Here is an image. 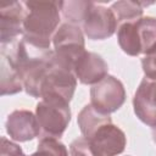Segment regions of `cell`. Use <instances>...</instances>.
<instances>
[{"label": "cell", "mask_w": 156, "mask_h": 156, "mask_svg": "<svg viewBox=\"0 0 156 156\" xmlns=\"http://www.w3.org/2000/svg\"><path fill=\"white\" fill-rule=\"evenodd\" d=\"M27 16L23 23V35L29 43L50 49L51 39L60 23V6L57 1H24Z\"/></svg>", "instance_id": "cell-1"}, {"label": "cell", "mask_w": 156, "mask_h": 156, "mask_svg": "<svg viewBox=\"0 0 156 156\" xmlns=\"http://www.w3.org/2000/svg\"><path fill=\"white\" fill-rule=\"evenodd\" d=\"M117 40L127 55H146L156 46V18L146 16L118 26Z\"/></svg>", "instance_id": "cell-2"}, {"label": "cell", "mask_w": 156, "mask_h": 156, "mask_svg": "<svg viewBox=\"0 0 156 156\" xmlns=\"http://www.w3.org/2000/svg\"><path fill=\"white\" fill-rule=\"evenodd\" d=\"M35 116L45 136L60 138L71 121L69 102L54 96L43 98L37 104Z\"/></svg>", "instance_id": "cell-3"}, {"label": "cell", "mask_w": 156, "mask_h": 156, "mask_svg": "<svg viewBox=\"0 0 156 156\" xmlns=\"http://www.w3.org/2000/svg\"><path fill=\"white\" fill-rule=\"evenodd\" d=\"M54 43V60L73 71L74 62L85 51L84 35L79 26L71 23H62L52 37Z\"/></svg>", "instance_id": "cell-4"}, {"label": "cell", "mask_w": 156, "mask_h": 156, "mask_svg": "<svg viewBox=\"0 0 156 156\" xmlns=\"http://www.w3.org/2000/svg\"><path fill=\"white\" fill-rule=\"evenodd\" d=\"M126 101V90L119 79L106 76L90 89V105L98 111L110 115L117 111Z\"/></svg>", "instance_id": "cell-5"}, {"label": "cell", "mask_w": 156, "mask_h": 156, "mask_svg": "<svg viewBox=\"0 0 156 156\" xmlns=\"http://www.w3.org/2000/svg\"><path fill=\"white\" fill-rule=\"evenodd\" d=\"M77 87V78L73 71L58 65L52 56L48 73L41 83L40 98H60L69 102Z\"/></svg>", "instance_id": "cell-6"}, {"label": "cell", "mask_w": 156, "mask_h": 156, "mask_svg": "<svg viewBox=\"0 0 156 156\" xmlns=\"http://www.w3.org/2000/svg\"><path fill=\"white\" fill-rule=\"evenodd\" d=\"M85 138L94 156H117L124 151L127 144L124 132L112 122L101 126Z\"/></svg>", "instance_id": "cell-7"}, {"label": "cell", "mask_w": 156, "mask_h": 156, "mask_svg": "<svg viewBox=\"0 0 156 156\" xmlns=\"http://www.w3.org/2000/svg\"><path fill=\"white\" fill-rule=\"evenodd\" d=\"M82 27L88 39L104 40L116 32L118 24L111 9L91 2L83 20Z\"/></svg>", "instance_id": "cell-8"}, {"label": "cell", "mask_w": 156, "mask_h": 156, "mask_svg": "<svg viewBox=\"0 0 156 156\" xmlns=\"http://www.w3.org/2000/svg\"><path fill=\"white\" fill-rule=\"evenodd\" d=\"M27 16L24 1H11L0 5V41L7 45L23 35V23Z\"/></svg>", "instance_id": "cell-9"}, {"label": "cell", "mask_w": 156, "mask_h": 156, "mask_svg": "<svg viewBox=\"0 0 156 156\" xmlns=\"http://www.w3.org/2000/svg\"><path fill=\"white\" fill-rule=\"evenodd\" d=\"M6 133L15 141H29L40 134V126L34 113L27 110H16L7 116Z\"/></svg>", "instance_id": "cell-10"}, {"label": "cell", "mask_w": 156, "mask_h": 156, "mask_svg": "<svg viewBox=\"0 0 156 156\" xmlns=\"http://www.w3.org/2000/svg\"><path fill=\"white\" fill-rule=\"evenodd\" d=\"M155 79L143 78L134 98L133 107L136 117L149 127H156V98H155Z\"/></svg>", "instance_id": "cell-11"}, {"label": "cell", "mask_w": 156, "mask_h": 156, "mask_svg": "<svg viewBox=\"0 0 156 156\" xmlns=\"http://www.w3.org/2000/svg\"><path fill=\"white\" fill-rule=\"evenodd\" d=\"M108 66L105 60L90 51H84L74 62L73 73L76 78L87 85H94L107 76Z\"/></svg>", "instance_id": "cell-12"}, {"label": "cell", "mask_w": 156, "mask_h": 156, "mask_svg": "<svg viewBox=\"0 0 156 156\" xmlns=\"http://www.w3.org/2000/svg\"><path fill=\"white\" fill-rule=\"evenodd\" d=\"M23 89L22 78L13 66L12 61L5 52H1V83L0 90L1 95H12L17 94Z\"/></svg>", "instance_id": "cell-13"}, {"label": "cell", "mask_w": 156, "mask_h": 156, "mask_svg": "<svg viewBox=\"0 0 156 156\" xmlns=\"http://www.w3.org/2000/svg\"><path fill=\"white\" fill-rule=\"evenodd\" d=\"M77 122H78V126H79V129L83 136H89L101 126L112 122V119L110 115L98 111L94 106L89 104L82 108V111L78 115Z\"/></svg>", "instance_id": "cell-14"}, {"label": "cell", "mask_w": 156, "mask_h": 156, "mask_svg": "<svg viewBox=\"0 0 156 156\" xmlns=\"http://www.w3.org/2000/svg\"><path fill=\"white\" fill-rule=\"evenodd\" d=\"M147 6L150 4L147 2H140V1H129V0H122L116 1L110 7L117 20V24L121 26L126 22L136 21L143 17V7Z\"/></svg>", "instance_id": "cell-15"}, {"label": "cell", "mask_w": 156, "mask_h": 156, "mask_svg": "<svg viewBox=\"0 0 156 156\" xmlns=\"http://www.w3.org/2000/svg\"><path fill=\"white\" fill-rule=\"evenodd\" d=\"M91 1L83 0H68V1H58L60 11L62 16L67 20V23L79 26L83 23V20L87 15V11L90 6Z\"/></svg>", "instance_id": "cell-16"}, {"label": "cell", "mask_w": 156, "mask_h": 156, "mask_svg": "<svg viewBox=\"0 0 156 156\" xmlns=\"http://www.w3.org/2000/svg\"><path fill=\"white\" fill-rule=\"evenodd\" d=\"M29 156H68V151L57 138L44 136L38 143L37 151Z\"/></svg>", "instance_id": "cell-17"}, {"label": "cell", "mask_w": 156, "mask_h": 156, "mask_svg": "<svg viewBox=\"0 0 156 156\" xmlns=\"http://www.w3.org/2000/svg\"><path fill=\"white\" fill-rule=\"evenodd\" d=\"M143 71L146 78L156 80V46L151 49L141 60Z\"/></svg>", "instance_id": "cell-18"}, {"label": "cell", "mask_w": 156, "mask_h": 156, "mask_svg": "<svg viewBox=\"0 0 156 156\" xmlns=\"http://www.w3.org/2000/svg\"><path fill=\"white\" fill-rule=\"evenodd\" d=\"M71 156H94L85 136L77 138L69 145Z\"/></svg>", "instance_id": "cell-19"}, {"label": "cell", "mask_w": 156, "mask_h": 156, "mask_svg": "<svg viewBox=\"0 0 156 156\" xmlns=\"http://www.w3.org/2000/svg\"><path fill=\"white\" fill-rule=\"evenodd\" d=\"M0 156H24V154L17 144H15V143L7 140L5 136H2Z\"/></svg>", "instance_id": "cell-20"}, {"label": "cell", "mask_w": 156, "mask_h": 156, "mask_svg": "<svg viewBox=\"0 0 156 156\" xmlns=\"http://www.w3.org/2000/svg\"><path fill=\"white\" fill-rule=\"evenodd\" d=\"M152 139H154V141L156 144V127L152 128Z\"/></svg>", "instance_id": "cell-21"}, {"label": "cell", "mask_w": 156, "mask_h": 156, "mask_svg": "<svg viewBox=\"0 0 156 156\" xmlns=\"http://www.w3.org/2000/svg\"><path fill=\"white\" fill-rule=\"evenodd\" d=\"M155 98H156V83H155Z\"/></svg>", "instance_id": "cell-22"}]
</instances>
